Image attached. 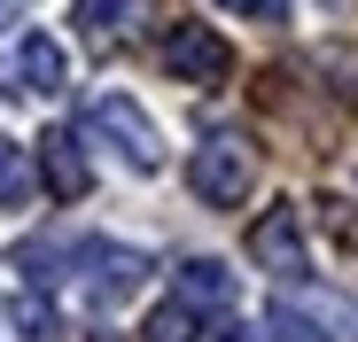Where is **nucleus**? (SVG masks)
Listing matches in <instances>:
<instances>
[{
    "mask_svg": "<svg viewBox=\"0 0 358 342\" xmlns=\"http://www.w3.org/2000/svg\"><path fill=\"white\" fill-rule=\"evenodd\" d=\"M8 327H16L24 342H63V319H55L39 296H16V304H8Z\"/></svg>",
    "mask_w": 358,
    "mask_h": 342,
    "instance_id": "nucleus-11",
    "label": "nucleus"
},
{
    "mask_svg": "<svg viewBox=\"0 0 358 342\" xmlns=\"http://www.w3.org/2000/svg\"><path fill=\"white\" fill-rule=\"evenodd\" d=\"M125 8H133V0H78L71 16H78L86 31H117V16H125Z\"/></svg>",
    "mask_w": 358,
    "mask_h": 342,
    "instance_id": "nucleus-14",
    "label": "nucleus"
},
{
    "mask_svg": "<svg viewBox=\"0 0 358 342\" xmlns=\"http://www.w3.org/2000/svg\"><path fill=\"white\" fill-rule=\"evenodd\" d=\"M16 78H24V94H63V86H71V63H63V47H55L47 31H24Z\"/></svg>",
    "mask_w": 358,
    "mask_h": 342,
    "instance_id": "nucleus-7",
    "label": "nucleus"
},
{
    "mask_svg": "<svg viewBox=\"0 0 358 342\" xmlns=\"http://www.w3.org/2000/svg\"><path fill=\"white\" fill-rule=\"evenodd\" d=\"M187 187H195L210 210L250 202V187H257V148H250L242 133H210V140L187 156Z\"/></svg>",
    "mask_w": 358,
    "mask_h": 342,
    "instance_id": "nucleus-1",
    "label": "nucleus"
},
{
    "mask_svg": "<svg viewBox=\"0 0 358 342\" xmlns=\"http://www.w3.org/2000/svg\"><path fill=\"white\" fill-rule=\"evenodd\" d=\"M0 24H16V8H8V0H0Z\"/></svg>",
    "mask_w": 358,
    "mask_h": 342,
    "instance_id": "nucleus-16",
    "label": "nucleus"
},
{
    "mask_svg": "<svg viewBox=\"0 0 358 342\" xmlns=\"http://www.w3.org/2000/svg\"><path fill=\"white\" fill-rule=\"evenodd\" d=\"M24 202H31V148L0 133V210H24Z\"/></svg>",
    "mask_w": 358,
    "mask_h": 342,
    "instance_id": "nucleus-9",
    "label": "nucleus"
},
{
    "mask_svg": "<svg viewBox=\"0 0 358 342\" xmlns=\"http://www.w3.org/2000/svg\"><path fill=\"white\" fill-rule=\"evenodd\" d=\"M226 8H234V16H257V24H280L288 0H226Z\"/></svg>",
    "mask_w": 358,
    "mask_h": 342,
    "instance_id": "nucleus-15",
    "label": "nucleus"
},
{
    "mask_svg": "<svg viewBox=\"0 0 358 342\" xmlns=\"http://www.w3.org/2000/svg\"><path fill=\"white\" fill-rule=\"evenodd\" d=\"M86 133H94V140H109L133 171H156V163H164V133L148 125V109H141V101H125V94H101V101H94V117H86Z\"/></svg>",
    "mask_w": 358,
    "mask_h": 342,
    "instance_id": "nucleus-2",
    "label": "nucleus"
},
{
    "mask_svg": "<svg viewBox=\"0 0 358 342\" xmlns=\"http://www.w3.org/2000/svg\"><path fill=\"white\" fill-rule=\"evenodd\" d=\"M327 8H343V0H327Z\"/></svg>",
    "mask_w": 358,
    "mask_h": 342,
    "instance_id": "nucleus-17",
    "label": "nucleus"
},
{
    "mask_svg": "<svg viewBox=\"0 0 358 342\" xmlns=\"http://www.w3.org/2000/svg\"><path fill=\"white\" fill-rule=\"evenodd\" d=\"M265 334H273V342H327V327H320L312 311H296V304H273V311H265Z\"/></svg>",
    "mask_w": 358,
    "mask_h": 342,
    "instance_id": "nucleus-12",
    "label": "nucleus"
},
{
    "mask_svg": "<svg viewBox=\"0 0 358 342\" xmlns=\"http://www.w3.org/2000/svg\"><path fill=\"white\" fill-rule=\"evenodd\" d=\"M250 257H257L265 272H304V225H296L288 202H273V210L250 225Z\"/></svg>",
    "mask_w": 358,
    "mask_h": 342,
    "instance_id": "nucleus-5",
    "label": "nucleus"
},
{
    "mask_svg": "<svg viewBox=\"0 0 358 342\" xmlns=\"http://www.w3.org/2000/svg\"><path fill=\"white\" fill-rule=\"evenodd\" d=\"M312 210H320V225H327V234H335V249H350V257H358V210H350L343 195H320Z\"/></svg>",
    "mask_w": 358,
    "mask_h": 342,
    "instance_id": "nucleus-13",
    "label": "nucleus"
},
{
    "mask_svg": "<svg viewBox=\"0 0 358 342\" xmlns=\"http://www.w3.org/2000/svg\"><path fill=\"white\" fill-rule=\"evenodd\" d=\"M39 171H47V187L63 195V202H78V195L94 187V171H86V156H78V133H71V125H55V133L39 140Z\"/></svg>",
    "mask_w": 358,
    "mask_h": 342,
    "instance_id": "nucleus-6",
    "label": "nucleus"
},
{
    "mask_svg": "<svg viewBox=\"0 0 358 342\" xmlns=\"http://www.w3.org/2000/svg\"><path fill=\"white\" fill-rule=\"evenodd\" d=\"M164 70L187 78V86H226L234 47H226L210 24H171V31H164Z\"/></svg>",
    "mask_w": 358,
    "mask_h": 342,
    "instance_id": "nucleus-3",
    "label": "nucleus"
},
{
    "mask_svg": "<svg viewBox=\"0 0 358 342\" xmlns=\"http://www.w3.org/2000/svg\"><path fill=\"white\" fill-rule=\"evenodd\" d=\"M195 334H203V319L179 304V296H171V304H156V311H148V327H141V342H195Z\"/></svg>",
    "mask_w": 358,
    "mask_h": 342,
    "instance_id": "nucleus-10",
    "label": "nucleus"
},
{
    "mask_svg": "<svg viewBox=\"0 0 358 342\" xmlns=\"http://www.w3.org/2000/svg\"><path fill=\"white\" fill-rule=\"evenodd\" d=\"M179 304H187V311H226L234 304V272L218 257H187V265H179Z\"/></svg>",
    "mask_w": 358,
    "mask_h": 342,
    "instance_id": "nucleus-8",
    "label": "nucleus"
},
{
    "mask_svg": "<svg viewBox=\"0 0 358 342\" xmlns=\"http://www.w3.org/2000/svg\"><path fill=\"white\" fill-rule=\"evenodd\" d=\"M71 265L86 272V296H94V304H125L141 280H148V257H141V249H117V241H78Z\"/></svg>",
    "mask_w": 358,
    "mask_h": 342,
    "instance_id": "nucleus-4",
    "label": "nucleus"
}]
</instances>
